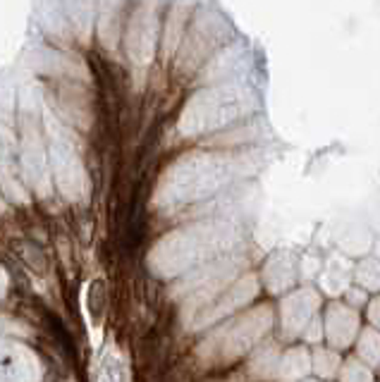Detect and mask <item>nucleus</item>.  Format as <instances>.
<instances>
[{
  "instance_id": "obj_1",
  "label": "nucleus",
  "mask_w": 380,
  "mask_h": 382,
  "mask_svg": "<svg viewBox=\"0 0 380 382\" xmlns=\"http://www.w3.org/2000/svg\"><path fill=\"white\" fill-rule=\"evenodd\" d=\"M103 304H106V289L103 280H96L89 289V311L94 315V323H101L103 318Z\"/></svg>"
}]
</instances>
